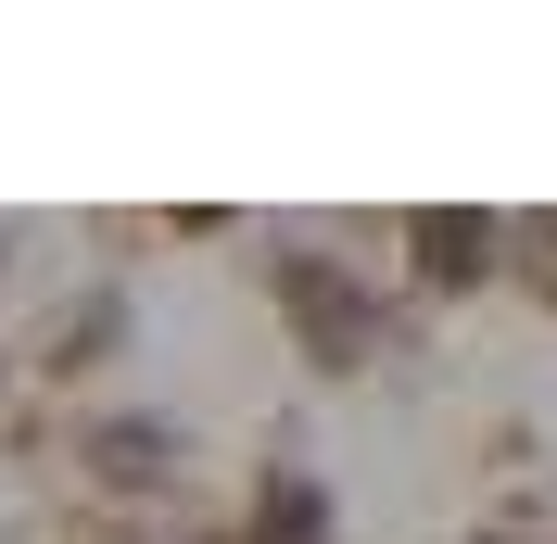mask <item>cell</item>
Wrapping results in <instances>:
<instances>
[{
  "label": "cell",
  "mask_w": 557,
  "mask_h": 544,
  "mask_svg": "<svg viewBox=\"0 0 557 544\" xmlns=\"http://www.w3.org/2000/svg\"><path fill=\"white\" fill-rule=\"evenodd\" d=\"M267 292H278L292 342H305V355H317L330 380L381 368V342H393V305H381V279L355 267V254H317V240H292V254H267Z\"/></svg>",
  "instance_id": "1"
},
{
  "label": "cell",
  "mask_w": 557,
  "mask_h": 544,
  "mask_svg": "<svg viewBox=\"0 0 557 544\" xmlns=\"http://www.w3.org/2000/svg\"><path fill=\"white\" fill-rule=\"evenodd\" d=\"M114 342H127V305H114V292H76V305L38 330V380H89V368H114Z\"/></svg>",
  "instance_id": "5"
},
{
  "label": "cell",
  "mask_w": 557,
  "mask_h": 544,
  "mask_svg": "<svg viewBox=\"0 0 557 544\" xmlns=\"http://www.w3.org/2000/svg\"><path fill=\"white\" fill-rule=\"evenodd\" d=\"M177 469H190V443H177L165 418H76V481H89V494H114V507L177 494Z\"/></svg>",
  "instance_id": "2"
},
{
  "label": "cell",
  "mask_w": 557,
  "mask_h": 544,
  "mask_svg": "<svg viewBox=\"0 0 557 544\" xmlns=\"http://www.w3.org/2000/svg\"><path fill=\"white\" fill-rule=\"evenodd\" d=\"M494 267H507V215H482V203H418L406 215V279L418 292H482Z\"/></svg>",
  "instance_id": "3"
},
{
  "label": "cell",
  "mask_w": 557,
  "mask_h": 544,
  "mask_svg": "<svg viewBox=\"0 0 557 544\" xmlns=\"http://www.w3.org/2000/svg\"><path fill=\"white\" fill-rule=\"evenodd\" d=\"M242 544H343V507H330V481L292 469V456H267L242 494Z\"/></svg>",
  "instance_id": "4"
},
{
  "label": "cell",
  "mask_w": 557,
  "mask_h": 544,
  "mask_svg": "<svg viewBox=\"0 0 557 544\" xmlns=\"http://www.w3.org/2000/svg\"><path fill=\"white\" fill-rule=\"evenodd\" d=\"M507 279H520L532 305H557V215H520L507 228Z\"/></svg>",
  "instance_id": "6"
}]
</instances>
